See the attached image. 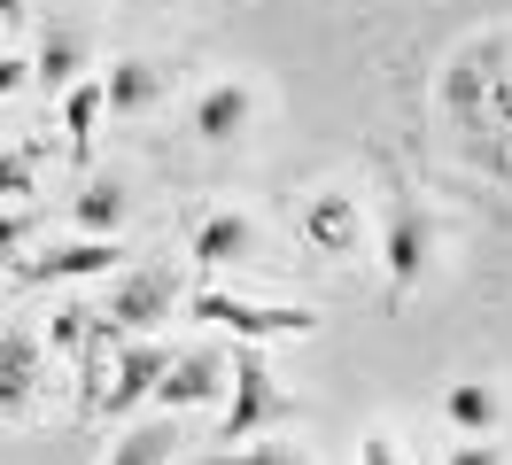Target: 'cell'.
Listing matches in <instances>:
<instances>
[{"label":"cell","mask_w":512,"mask_h":465,"mask_svg":"<svg viewBox=\"0 0 512 465\" xmlns=\"http://www.w3.org/2000/svg\"><path fill=\"white\" fill-rule=\"evenodd\" d=\"M132 8H163V0H132Z\"/></svg>","instance_id":"cell-26"},{"label":"cell","mask_w":512,"mask_h":465,"mask_svg":"<svg viewBox=\"0 0 512 465\" xmlns=\"http://www.w3.org/2000/svg\"><path fill=\"white\" fill-rule=\"evenodd\" d=\"M194 318L202 326H225V334H249V341H280V334H311L319 310H295V303H233V295H194Z\"/></svg>","instance_id":"cell-2"},{"label":"cell","mask_w":512,"mask_h":465,"mask_svg":"<svg viewBox=\"0 0 512 465\" xmlns=\"http://www.w3.org/2000/svg\"><path fill=\"white\" fill-rule=\"evenodd\" d=\"M303 241L319 248V256H342V248L357 241V202H350V194H334V186L311 194V202H303Z\"/></svg>","instance_id":"cell-11"},{"label":"cell","mask_w":512,"mask_h":465,"mask_svg":"<svg viewBox=\"0 0 512 465\" xmlns=\"http://www.w3.org/2000/svg\"><path fill=\"white\" fill-rule=\"evenodd\" d=\"M32 194V155H0V202H24Z\"/></svg>","instance_id":"cell-21"},{"label":"cell","mask_w":512,"mask_h":465,"mask_svg":"<svg viewBox=\"0 0 512 465\" xmlns=\"http://www.w3.org/2000/svg\"><path fill=\"white\" fill-rule=\"evenodd\" d=\"M63 101V132H70V148L86 155V140H94V124L109 117V101H101V78H78L70 93H55Z\"/></svg>","instance_id":"cell-16"},{"label":"cell","mask_w":512,"mask_h":465,"mask_svg":"<svg viewBox=\"0 0 512 465\" xmlns=\"http://www.w3.org/2000/svg\"><path fill=\"white\" fill-rule=\"evenodd\" d=\"M171 303H179V287H171V272H132L117 295H109V310H101V341H132V334H156L163 318H171Z\"/></svg>","instance_id":"cell-4"},{"label":"cell","mask_w":512,"mask_h":465,"mask_svg":"<svg viewBox=\"0 0 512 465\" xmlns=\"http://www.w3.org/2000/svg\"><path fill=\"white\" fill-rule=\"evenodd\" d=\"M163 365H171V357H163L156 341H140L132 334L125 349H117V372H109V419H132V411H140V403L156 396V380H163Z\"/></svg>","instance_id":"cell-7"},{"label":"cell","mask_w":512,"mask_h":465,"mask_svg":"<svg viewBox=\"0 0 512 465\" xmlns=\"http://www.w3.org/2000/svg\"><path fill=\"white\" fill-rule=\"evenodd\" d=\"M24 86H32V62H24V55H0V101L24 93Z\"/></svg>","instance_id":"cell-22"},{"label":"cell","mask_w":512,"mask_h":465,"mask_svg":"<svg viewBox=\"0 0 512 465\" xmlns=\"http://www.w3.org/2000/svg\"><path fill=\"white\" fill-rule=\"evenodd\" d=\"M443 465H497V450H489V442H458Z\"/></svg>","instance_id":"cell-23"},{"label":"cell","mask_w":512,"mask_h":465,"mask_svg":"<svg viewBox=\"0 0 512 465\" xmlns=\"http://www.w3.org/2000/svg\"><path fill=\"white\" fill-rule=\"evenodd\" d=\"M210 465H303L295 450H280V442H225Z\"/></svg>","instance_id":"cell-19"},{"label":"cell","mask_w":512,"mask_h":465,"mask_svg":"<svg viewBox=\"0 0 512 465\" xmlns=\"http://www.w3.org/2000/svg\"><path fill=\"white\" fill-rule=\"evenodd\" d=\"M39 334H0V419H24L39 403Z\"/></svg>","instance_id":"cell-9"},{"label":"cell","mask_w":512,"mask_h":465,"mask_svg":"<svg viewBox=\"0 0 512 465\" xmlns=\"http://www.w3.org/2000/svg\"><path fill=\"white\" fill-rule=\"evenodd\" d=\"M357 458H365V465H396V450H388V434H373V442H365Z\"/></svg>","instance_id":"cell-24"},{"label":"cell","mask_w":512,"mask_h":465,"mask_svg":"<svg viewBox=\"0 0 512 465\" xmlns=\"http://www.w3.org/2000/svg\"><path fill=\"white\" fill-rule=\"evenodd\" d=\"M218 388H225V357H202V349H194V357H171V365H163L156 403L171 411V419H179V411H202V403L218 396Z\"/></svg>","instance_id":"cell-8"},{"label":"cell","mask_w":512,"mask_h":465,"mask_svg":"<svg viewBox=\"0 0 512 465\" xmlns=\"http://www.w3.org/2000/svg\"><path fill=\"white\" fill-rule=\"evenodd\" d=\"M0 24H24V0H0Z\"/></svg>","instance_id":"cell-25"},{"label":"cell","mask_w":512,"mask_h":465,"mask_svg":"<svg viewBox=\"0 0 512 465\" xmlns=\"http://www.w3.org/2000/svg\"><path fill=\"white\" fill-rule=\"evenodd\" d=\"M125 264V241L117 233H86V241H63V248H39V256H24V287H70V279H101Z\"/></svg>","instance_id":"cell-3"},{"label":"cell","mask_w":512,"mask_h":465,"mask_svg":"<svg viewBox=\"0 0 512 465\" xmlns=\"http://www.w3.org/2000/svg\"><path fill=\"white\" fill-rule=\"evenodd\" d=\"M256 241V225L241 210H210L202 225H194V264H241Z\"/></svg>","instance_id":"cell-13"},{"label":"cell","mask_w":512,"mask_h":465,"mask_svg":"<svg viewBox=\"0 0 512 465\" xmlns=\"http://www.w3.org/2000/svg\"><path fill=\"white\" fill-rule=\"evenodd\" d=\"M78 341H86V310H55V318H47V341H39V349H78Z\"/></svg>","instance_id":"cell-20"},{"label":"cell","mask_w":512,"mask_h":465,"mask_svg":"<svg viewBox=\"0 0 512 465\" xmlns=\"http://www.w3.org/2000/svg\"><path fill=\"white\" fill-rule=\"evenodd\" d=\"M249 109H256V93L241 86V78H218V86H202L194 93V140H202V148H225V140H241V132H249Z\"/></svg>","instance_id":"cell-6"},{"label":"cell","mask_w":512,"mask_h":465,"mask_svg":"<svg viewBox=\"0 0 512 465\" xmlns=\"http://www.w3.org/2000/svg\"><path fill=\"white\" fill-rule=\"evenodd\" d=\"M171 450H179V427H171V411H163V427H132V434H117L101 465H171Z\"/></svg>","instance_id":"cell-15"},{"label":"cell","mask_w":512,"mask_h":465,"mask_svg":"<svg viewBox=\"0 0 512 465\" xmlns=\"http://www.w3.org/2000/svg\"><path fill=\"white\" fill-rule=\"evenodd\" d=\"M125 210H132V194H125V179H109V171L78 179V194H70V225H78V233H117Z\"/></svg>","instance_id":"cell-10"},{"label":"cell","mask_w":512,"mask_h":465,"mask_svg":"<svg viewBox=\"0 0 512 465\" xmlns=\"http://www.w3.org/2000/svg\"><path fill=\"white\" fill-rule=\"evenodd\" d=\"M225 365H233V403H225L218 442H256L272 419H288V396L272 388V372H264V357H256V349H233Z\"/></svg>","instance_id":"cell-1"},{"label":"cell","mask_w":512,"mask_h":465,"mask_svg":"<svg viewBox=\"0 0 512 465\" xmlns=\"http://www.w3.org/2000/svg\"><path fill=\"white\" fill-rule=\"evenodd\" d=\"M156 93H163V70L156 62H109V78H101V101H109V117H140V109H156Z\"/></svg>","instance_id":"cell-12"},{"label":"cell","mask_w":512,"mask_h":465,"mask_svg":"<svg viewBox=\"0 0 512 465\" xmlns=\"http://www.w3.org/2000/svg\"><path fill=\"white\" fill-rule=\"evenodd\" d=\"M443 419L458 434H481V427H497V388H481V380H458L443 396Z\"/></svg>","instance_id":"cell-17"},{"label":"cell","mask_w":512,"mask_h":465,"mask_svg":"<svg viewBox=\"0 0 512 465\" xmlns=\"http://www.w3.org/2000/svg\"><path fill=\"white\" fill-rule=\"evenodd\" d=\"M32 241H39V217H32V210H8V217H0V272H8V264H16Z\"/></svg>","instance_id":"cell-18"},{"label":"cell","mask_w":512,"mask_h":465,"mask_svg":"<svg viewBox=\"0 0 512 465\" xmlns=\"http://www.w3.org/2000/svg\"><path fill=\"white\" fill-rule=\"evenodd\" d=\"M427 248H435V225L412 210V194H396V202H388V225H381V264H388V287H396V295L427 272Z\"/></svg>","instance_id":"cell-5"},{"label":"cell","mask_w":512,"mask_h":465,"mask_svg":"<svg viewBox=\"0 0 512 465\" xmlns=\"http://www.w3.org/2000/svg\"><path fill=\"white\" fill-rule=\"evenodd\" d=\"M86 78V47H78V31H47V47L32 55V86L39 93H70Z\"/></svg>","instance_id":"cell-14"}]
</instances>
